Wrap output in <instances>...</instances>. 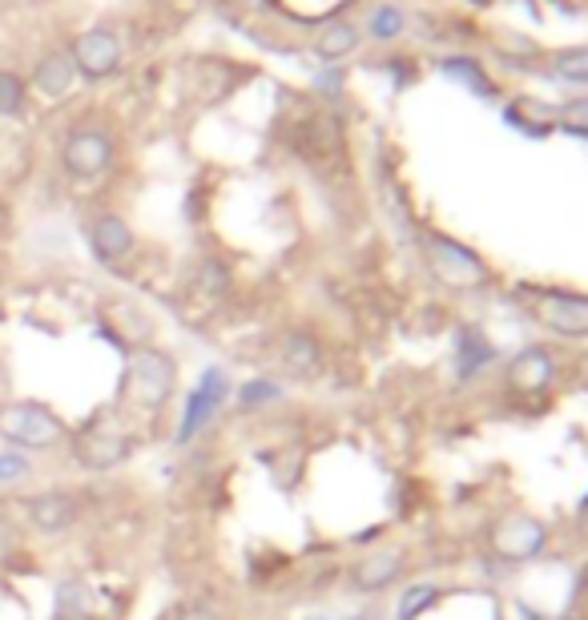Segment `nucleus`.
Listing matches in <instances>:
<instances>
[{
  "instance_id": "nucleus-1",
  "label": "nucleus",
  "mask_w": 588,
  "mask_h": 620,
  "mask_svg": "<svg viewBox=\"0 0 588 620\" xmlns=\"http://www.w3.org/2000/svg\"><path fill=\"white\" fill-rule=\"evenodd\" d=\"M0 440L17 447V452H53L69 440V427L61 423L53 407H45L37 400H21L0 407Z\"/></svg>"
},
{
  "instance_id": "nucleus-2",
  "label": "nucleus",
  "mask_w": 588,
  "mask_h": 620,
  "mask_svg": "<svg viewBox=\"0 0 588 620\" xmlns=\"http://www.w3.org/2000/svg\"><path fill=\"white\" fill-rule=\"evenodd\" d=\"M178 387V358L166 355L158 347H137L129 355V371H126V391L137 407L146 411H161L169 403Z\"/></svg>"
},
{
  "instance_id": "nucleus-3",
  "label": "nucleus",
  "mask_w": 588,
  "mask_h": 620,
  "mask_svg": "<svg viewBox=\"0 0 588 620\" xmlns=\"http://www.w3.org/2000/svg\"><path fill=\"white\" fill-rule=\"evenodd\" d=\"M61 166H65V174L77 181L101 178V174L114 166V137H109L106 129H77V134L65 137Z\"/></svg>"
},
{
  "instance_id": "nucleus-4",
  "label": "nucleus",
  "mask_w": 588,
  "mask_h": 620,
  "mask_svg": "<svg viewBox=\"0 0 588 620\" xmlns=\"http://www.w3.org/2000/svg\"><path fill=\"white\" fill-rule=\"evenodd\" d=\"M231 400V378L222 367H210L206 375L198 378V387L189 391L186 411H182V423H178V443H189L194 435L206 427V423L218 415L222 403Z\"/></svg>"
},
{
  "instance_id": "nucleus-5",
  "label": "nucleus",
  "mask_w": 588,
  "mask_h": 620,
  "mask_svg": "<svg viewBox=\"0 0 588 620\" xmlns=\"http://www.w3.org/2000/svg\"><path fill=\"white\" fill-rule=\"evenodd\" d=\"M21 512L37 537H61V532H69L77 524L81 500L74 492H41V495H29L21 504Z\"/></svg>"
},
{
  "instance_id": "nucleus-6",
  "label": "nucleus",
  "mask_w": 588,
  "mask_h": 620,
  "mask_svg": "<svg viewBox=\"0 0 588 620\" xmlns=\"http://www.w3.org/2000/svg\"><path fill=\"white\" fill-rule=\"evenodd\" d=\"M74 455L85 472H114L134 455V440L126 432H109V427H94L74 440Z\"/></svg>"
},
{
  "instance_id": "nucleus-7",
  "label": "nucleus",
  "mask_w": 588,
  "mask_h": 620,
  "mask_svg": "<svg viewBox=\"0 0 588 620\" xmlns=\"http://www.w3.org/2000/svg\"><path fill=\"white\" fill-rule=\"evenodd\" d=\"M74 69L89 81L114 77L121 69V45L109 29H89L74 41Z\"/></svg>"
},
{
  "instance_id": "nucleus-8",
  "label": "nucleus",
  "mask_w": 588,
  "mask_h": 620,
  "mask_svg": "<svg viewBox=\"0 0 588 620\" xmlns=\"http://www.w3.org/2000/svg\"><path fill=\"white\" fill-rule=\"evenodd\" d=\"M89 246H94L97 263H121L129 250H134V230H129L126 218H117V214H101V218H94V226H89Z\"/></svg>"
},
{
  "instance_id": "nucleus-9",
  "label": "nucleus",
  "mask_w": 588,
  "mask_h": 620,
  "mask_svg": "<svg viewBox=\"0 0 588 620\" xmlns=\"http://www.w3.org/2000/svg\"><path fill=\"white\" fill-rule=\"evenodd\" d=\"M77 81V69H74V57L69 53H49L41 65H37V73H32V85H37V94L45 97H65L74 89Z\"/></svg>"
},
{
  "instance_id": "nucleus-10",
  "label": "nucleus",
  "mask_w": 588,
  "mask_h": 620,
  "mask_svg": "<svg viewBox=\"0 0 588 620\" xmlns=\"http://www.w3.org/2000/svg\"><path fill=\"white\" fill-rule=\"evenodd\" d=\"M24 109V81L9 69H0V117H17Z\"/></svg>"
},
{
  "instance_id": "nucleus-11",
  "label": "nucleus",
  "mask_w": 588,
  "mask_h": 620,
  "mask_svg": "<svg viewBox=\"0 0 588 620\" xmlns=\"http://www.w3.org/2000/svg\"><path fill=\"white\" fill-rule=\"evenodd\" d=\"M29 475H32L29 455L17 452V447H4V452H0V484H21Z\"/></svg>"
},
{
  "instance_id": "nucleus-12",
  "label": "nucleus",
  "mask_w": 588,
  "mask_h": 620,
  "mask_svg": "<svg viewBox=\"0 0 588 620\" xmlns=\"http://www.w3.org/2000/svg\"><path fill=\"white\" fill-rule=\"evenodd\" d=\"M355 45V32L343 24V29H335V32H326L323 37V53L326 57H335V53H343V49H351Z\"/></svg>"
},
{
  "instance_id": "nucleus-13",
  "label": "nucleus",
  "mask_w": 588,
  "mask_h": 620,
  "mask_svg": "<svg viewBox=\"0 0 588 620\" xmlns=\"http://www.w3.org/2000/svg\"><path fill=\"white\" fill-rule=\"evenodd\" d=\"M266 400H274L271 383H251V387L242 391V407H263Z\"/></svg>"
},
{
  "instance_id": "nucleus-14",
  "label": "nucleus",
  "mask_w": 588,
  "mask_h": 620,
  "mask_svg": "<svg viewBox=\"0 0 588 620\" xmlns=\"http://www.w3.org/2000/svg\"><path fill=\"white\" fill-rule=\"evenodd\" d=\"M182 620H214V617H210V612H206V609H189Z\"/></svg>"
}]
</instances>
